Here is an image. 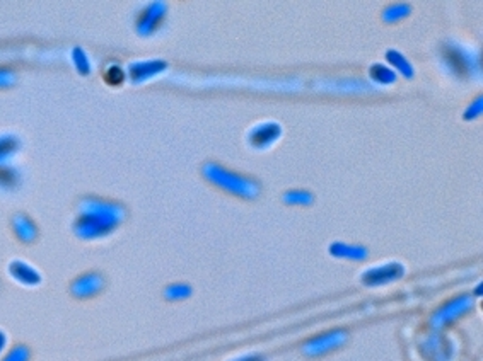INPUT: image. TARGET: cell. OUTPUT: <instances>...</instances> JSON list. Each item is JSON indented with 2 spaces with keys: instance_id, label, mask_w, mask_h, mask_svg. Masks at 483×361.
Masks as SVG:
<instances>
[{
  "instance_id": "6da1fadb",
  "label": "cell",
  "mask_w": 483,
  "mask_h": 361,
  "mask_svg": "<svg viewBox=\"0 0 483 361\" xmlns=\"http://www.w3.org/2000/svg\"><path fill=\"white\" fill-rule=\"evenodd\" d=\"M81 208L74 223V232L82 239H94L108 234L121 217L120 206L99 199H84Z\"/></svg>"
},
{
  "instance_id": "7a4b0ae2",
  "label": "cell",
  "mask_w": 483,
  "mask_h": 361,
  "mask_svg": "<svg viewBox=\"0 0 483 361\" xmlns=\"http://www.w3.org/2000/svg\"><path fill=\"white\" fill-rule=\"evenodd\" d=\"M442 65L454 77L480 78V53L477 50L466 48L456 41L446 43L442 48Z\"/></svg>"
},
{
  "instance_id": "3957f363",
  "label": "cell",
  "mask_w": 483,
  "mask_h": 361,
  "mask_svg": "<svg viewBox=\"0 0 483 361\" xmlns=\"http://www.w3.org/2000/svg\"><path fill=\"white\" fill-rule=\"evenodd\" d=\"M166 16V3L163 2H152L145 7L141 12V17L137 21V33L142 36H149L154 31L157 30V26L161 24L163 17Z\"/></svg>"
},
{
  "instance_id": "277c9868",
  "label": "cell",
  "mask_w": 483,
  "mask_h": 361,
  "mask_svg": "<svg viewBox=\"0 0 483 361\" xmlns=\"http://www.w3.org/2000/svg\"><path fill=\"white\" fill-rule=\"evenodd\" d=\"M282 137V127L274 121L268 123H261L258 127L251 128L248 133L249 145L256 146V149H267V146L274 145L278 138Z\"/></svg>"
},
{
  "instance_id": "5b68a950",
  "label": "cell",
  "mask_w": 483,
  "mask_h": 361,
  "mask_svg": "<svg viewBox=\"0 0 483 361\" xmlns=\"http://www.w3.org/2000/svg\"><path fill=\"white\" fill-rule=\"evenodd\" d=\"M166 67V62H163V60H142V62H134L128 65V75L134 84H142V82L164 72Z\"/></svg>"
},
{
  "instance_id": "8992f818",
  "label": "cell",
  "mask_w": 483,
  "mask_h": 361,
  "mask_svg": "<svg viewBox=\"0 0 483 361\" xmlns=\"http://www.w3.org/2000/svg\"><path fill=\"white\" fill-rule=\"evenodd\" d=\"M205 174H207V176H209L212 181L219 182V184L225 186V188L234 189V191L248 193L249 189H251V186L248 184V181H245V179H241V177L234 176V174L227 173V171L220 169V167L212 166V164L205 167Z\"/></svg>"
},
{
  "instance_id": "52a82bcc",
  "label": "cell",
  "mask_w": 483,
  "mask_h": 361,
  "mask_svg": "<svg viewBox=\"0 0 483 361\" xmlns=\"http://www.w3.org/2000/svg\"><path fill=\"white\" fill-rule=\"evenodd\" d=\"M9 274L17 283L24 285V287H37V285L41 283V274L24 261H12L9 264Z\"/></svg>"
},
{
  "instance_id": "ba28073f",
  "label": "cell",
  "mask_w": 483,
  "mask_h": 361,
  "mask_svg": "<svg viewBox=\"0 0 483 361\" xmlns=\"http://www.w3.org/2000/svg\"><path fill=\"white\" fill-rule=\"evenodd\" d=\"M103 288V278L98 273H88L79 276L72 283V293L77 298H88Z\"/></svg>"
},
{
  "instance_id": "9c48e42d",
  "label": "cell",
  "mask_w": 483,
  "mask_h": 361,
  "mask_svg": "<svg viewBox=\"0 0 483 361\" xmlns=\"http://www.w3.org/2000/svg\"><path fill=\"white\" fill-rule=\"evenodd\" d=\"M12 228L21 242H33L38 237L37 223L24 213H17L12 218Z\"/></svg>"
},
{
  "instance_id": "30bf717a",
  "label": "cell",
  "mask_w": 483,
  "mask_h": 361,
  "mask_svg": "<svg viewBox=\"0 0 483 361\" xmlns=\"http://www.w3.org/2000/svg\"><path fill=\"white\" fill-rule=\"evenodd\" d=\"M325 89H328L330 92H349V94L372 91L371 85H367L362 80H356V78H345V80H340L338 78V80L325 82Z\"/></svg>"
},
{
  "instance_id": "8fae6325",
  "label": "cell",
  "mask_w": 483,
  "mask_h": 361,
  "mask_svg": "<svg viewBox=\"0 0 483 361\" xmlns=\"http://www.w3.org/2000/svg\"><path fill=\"white\" fill-rule=\"evenodd\" d=\"M21 186L19 171L9 166H0V191H16Z\"/></svg>"
},
{
  "instance_id": "7c38bea8",
  "label": "cell",
  "mask_w": 483,
  "mask_h": 361,
  "mask_svg": "<svg viewBox=\"0 0 483 361\" xmlns=\"http://www.w3.org/2000/svg\"><path fill=\"white\" fill-rule=\"evenodd\" d=\"M21 149V142L16 135L2 133L0 135V166L10 159L17 150Z\"/></svg>"
},
{
  "instance_id": "4fadbf2b",
  "label": "cell",
  "mask_w": 483,
  "mask_h": 361,
  "mask_svg": "<svg viewBox=\"0 0 483 361\" xmlns=\"http://www.w3.org/2000/svg\"><path fill=\"white\" fill-rule=\"evenodd\" d=\"M386 60H388L396 70H400V72L405 75L407 78L413 77V67H411V63L398 52V50H389V52L386 53Z\"/></svg>"
},
{
  "instance_id": "5bb4252c",
  "label": "cell",
  "mask_w": 483,
  "mask_h": 361,
  "mask_svg": "<svg viewBox=\"0 0 483 361\" xmlns=\"http://www.w3.org/2000/svg\"><path fill=\"white\" fill-rule=\"evenodd\" d=\"M372 80H376L381 85H389L396 80V74L393 72L391 69H388L386 65H381V63H376V65L371 67L369 70Z\"/></svg>"
},
{
  "instance_id": "9a60e30c",
  "label": "cell",
  "mask_w": 483,
  "mask_h": 361,
  "mask_svg": "<svg viewBox=\"0 0 483 361\" xmlns=\"http://www.w3.org/2000/svg\"><path fill=\"white\" fill-rule=\"evenodd\" d=\"M72 62L77 69V72L81 75H89L91 74V62H89L88 55L82 48H74L72 50Z\"/></svg>"
},
{
  "instance_id": "2e32d148",
  "label": "cell",
  "mask_w": 483,
  "mask_h": 361,
  "mask_svg": "<svg viewBox=\"0 0 483 361\" xmlns=\"http://www.w3.org/2000/svg\"><path fill=\"white\" fill-rule=\"evenodd\" d=\"M409 14H410V7L405 6V3H398V6L388 7V9L382 12V17H384V21H388V23H395V21L407 17Z\"/></svg>"
},
{
  "instance_id": "e0dca14e",
  "label": "cell",
  "mask_w": 483,
  "mask_h": 361,
  "mask_svg": "<svg viewBox=\"0 0 483 361\" xmlns=\"http://www.w3.org/2000/svg\"><path fill=\"white\" fill-rule=\"evenodd\" d=\"M30 360V349L26 346H16L3 361H28Z\"/></svg>"
},
{
  "instance_id": "ac0fdd59",
  "label": "cell",
  "mask_w": 483,
  "mask_h": 361,
  "mask_svg": "<svg viewBox=\"0 0 483 361\" xmlns=\"http://www.w3.org/2000/svg\"><path fill=\"white\" fill-rule=\"evenodd\" d=\"M123 78H125V72L118 65H112L108 69V72H106V80H108L110 84H120Z\"/></svg>"
},
{
  "instance_id": "d6986e66",
  "label": "cell",
  "mask_w": 483,
  "mask_h": 361,
  "mask_svg": "<svg viewBox=\"0 0 483 361\" xmlns=\"http://www.w3.org/2000/svg\"><path fill=\"white\" fill-rule=\"evenodd\" d=\"M482 102H483V99H482V98H478L477 101H475L473 105H471L470 108L466 109V113H464V118H466V120H475V118L480 116V114H482V108H483Z\"/></svg>"
},
{
  "instance_id": "ffe728a7",
  "label": "cell",
  "mask_w": 483,
  "mask_h": 361,
  "mask_svg": "<svg viewBox=\"0 0 483 361\" xmlns=\"http://www.w3.org/2000/svg\"><path fill=\"white\" fill-rule=\"evenodd\" d=\"M14 80H16V75L10 70L0 69V87H7V85L14 84Z\"/></svg>"
},
{
  "instance_id": "44dd1931",
  "label": "cell",
  "mask_w": 483,
  "mask_h": 361,
  "mask_svg": "<svg viewBox=\"0 0 483 361\" xmlns=\"http://www.w3.org/2000/svg\"><path fill=\"white\" fill-rule=\"evenodd\" d=\"M186 292H188V289L183 288V287H173V288H169V292H167V295L173 296V298H176V296H183V295H186Z\"/></svg>"
},
{
  "instance_id": "7402d4cb",
  "label": "cell",
  "mask_w": 483,
  "mask_h": 361,
  "mask_svg": "<svg viewBox=\"0 0 483 361\" xmlns=\"http://www.w3.org/2000/svg\"><path fill=\"white\" fill-rule=\"evenodd\" d=\"M6 342H7V336L3 334V331H0V353H2V349L6 348Z\"/></svg>"
}]
</instances>
